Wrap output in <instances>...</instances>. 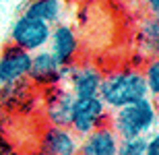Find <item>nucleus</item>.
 Listing matches in <instances>:
<instances>
[{
  "label": "nucleus",
  "mask_w": 159,
  "mask_h": 155,
  "mask_svg": "<svg viewBox=\"0 0 159 155\" xmlns=\"http://www.w3.org/2000/svg\"><path fill=\"white\" fill-rule=\"evenodd\" d=\"M99 97L110 112L149 97L143 71L120 68V71H112L103 75V81H101L99 87Z\"/></svg>",
  "instance_id": "1"
},
{
  "label": "nucleus",
  "mask_w": 159,
  "mask_h": 155,
  "mask_svg": "<svg viewBox=\"0 0 159 155\" xmlns=\"http://www.w3.org/2000/svg\"><path fill=\"white\" fill-rule=\"evenodd\" d=\"M159 110L151 97L139 99L134 103H128L124 107H118L110 114L107 124L112 126L118 139L130 137H147L149 132L157 126Z\"/></svg>",
  "instance_id": "2"
},
{
  "label": "nucleus",
  "mask_w": 159,
  "mask_h": 155,
  "mask_svg": "<svg viewBox=\"0 0 159 155\" xmlns=\"http://www.w3.org/2000/svg\"><path fill=\"white\" fill-rule=\"evenodd\" d=\"M50 33H52V25L41 21L35 17H27V15H19L17 21L12 23L11 29V43L25 52H37V50L48 48L50 42Z\"/></svg>",
  "instance_id": "3"
},
{
  "label": "nucleus",
  "mask_w": 159,
  "mask_h": 155,
  "mask_svg": "<svg viewBox=\"0 0 159 155\" xmlns=\"http://www.w3.org/2000/svg\"><path fill=\"white\" fill-rule=\"evenodd\" d=\"M107 120H110V110L101 102L99 95L75 97L72 116H70V130L79 139L89 134L95 128H99V126L107 124Z\"/></svg>",
  "instance_id": "4"
},
{
  "label": "nucleus",
  "mask_w": 159,
  "mask_h": 155,
  "mask_svg": "<svg viewBox=\"0 0 159 155\" xmlns=\"http://www.w3.org/2000/svg\"><path fill=\"white\" fill-rule=\"evenodd\" d=\"M103 81V72L95 64H72L64 66V77H62V85L66 83L68 91L75 97H93L99 95V87Z\"/></svg>",
  "instance_id": "5"
},
{
  "label": "nucleus",
  "mask_w": 159,
  "mask_h": 155,
  "mask_svg": "<svg viewBox=\"0 0 159 155\" xmlns=\"http://www.w3.org/2000/svg\"><path fill=\"white\" fill-rule=\"evenodd\" d=\"M79 137L70 126L48 124L35 145V155H79Z\"/></svg>",
  "instance_id": "6"
},
{
  "label": "nucleus",
  "mask_w": 159,
  "mask_h": 155,
  "mask_svg": "<svg viewBox=\"0 0 159 155\" xmlns=\"http://www.w3.org/2000/svg\"><path fill=\"white\" fill-rule=\"evenodd\" d=\"M62 77H64V66L54 58V54L48 48L31 54V66L27 75L31 85L50 89L54 85H62Z\"/></svg>",
  "instance_id": "7"
},
{
  "label": "nucleus",
  "mask_w": 159,
  "mask_h": 155,
  "mask_svg": "<svg viewBox=\"0 0 159 155\" xmlns=\"http://www.w3.org/2000/svg\"><path fill=\"white\" fill-rule=\"evenodd\" d=\"M72 106H75V95L68 91V87H62V85L50 87L43 102V114H46L48 124L70 126Z\"/></svg>",
  "instance_id": "8"
},
{
  "label": "nucleus",
  "mask_w": 159,
  "mask_h": 155,
  "mask_svg": "<svg viewBox=\"0 0 159 155\" xmlns=\"http://www.w3.org/2000/svg\"><path fill=\"white\" fill-rule=\"evenodd\" d=\"M31 54L17 46H4L0 52V85H12L19 81H25L29 75Z\"/></svg>",
  "instance_id": "9"
},
{
  "label": "nucleus",
  "mask_w": 159,
  "mask_h": 155,
  "mask_svg": "<svg viewBox=\"0 0 159 155\" xmlns=\"http://www.w3.org/2000/svg\"><path fill=\"white\" fill-rule=\"evenodd\" d=\"M48 50L54 54V58L58 60L62 66L72 64L79 56V37L77 31L66 23H56L52 25V33H50V42Z\"/></svg>",
  "instance_id": "10"
},
{
  "label": "nucleus",
  "mask_w": 159,
  "mask_h": 155,
  "mask_svg": "<svg viewBox=\"0 0 159 155\" xmlns=\"http://www.w3.org/2000/svg\"><path fill=\"white\" fill-rule=\"evenodd\" d=\"M118 141L116 132L110 124H103L99 128L91 130L89 134L81 137L79 143V155H116L118 151Z\"/></svg>",
  "instance_id": "11"
},
{
  "label": "nucleus",
  "mask_w": 159,
  "mask_h": 155,
  "mask_svg": "<svg viewBox=\"0 0 159 155\" xmlns=\"http://www.w3.org/2000/svg\"><path fill=\"white\" fill-rule=\"evenodd\" d=\"M60 12H62V0H29L25 4L23 15L56 25L60 21Z\"/></svg>",
  "instance_id": "12"
},
{
  "label": "nucleus",
  "mask_w": 159,
  "mask_h": 155,
  "mask_svg": "<svg viewBox=\"0 0 159 155\" xmlns=\"http://www.w3.org/2000/svg\"><path fill=\"white\" fill-rule=\"evenodd\" d=\"M139 43L143 54H149L151 58H159V19L151 17L141 21L139 29Z\"/></svg>",
  "instance_id": "13"
},
{
  "label": "nucleus",
  "mask_w": 159,
  "mask_h": 155,
  "mask_svg": "<svg viewBox=\"0 0 159 155\" xmlns=\"http://www.w3.org/2000/svg\"><path fill=\"white\" fill-rule=\"evenodd\" d=\"M143 77L147 83V91L151 99L159 97V58H151L143 68Z\"/></svg>",
  "instance_id": "14"
},
{
  "label": "nucleus",
  "mask_w": 159,
  "mask_h": 155,
  "mask_svg": "<svg viewBox=\"0 0 159 155\" xmlns=\"http://www.w3.org/2000/svg\"><path fill=\"white\" fill-rule=\"evenodd\" d=\"M147 153V137H130L118 141L116 155H145Z\"/></svg>",
  "instance_id": "15"
},
{
  "label": "nucleus",
  "mask_w": 159,
  "mask_h": 155,
  "mask_svg": "<svg viewBox=\"0 0 159 155\" xmlns=\"http://www.w3.org/2000/svg\"><path fill=\"white\" fill-rule=\"evenodd\" d=\"M0 155H19L17 149H15V145L6 139V134L0 130Z\"/></svg>",
  "instance_id": "16"
},
{
  "label": "nucleus",
  "mask_w": 159,
  "mask_h": 155,
  "mask_svg": "<svg viewBox=\"0 0 159 155\" xmlns=\"http://www.w3.org/2000/svg\"><path fill=\"white\" fill-rule=\"evenodd\" d=\"M145 155H159V132L147 134V153Z\"/></svg>",
  "instance_id": "17"
},
{
  "label": "nucleus",
  "mask_w": 159,
  "mask_h": 155,
  "mask_svg": "<svg viewBox=\"0 0 159 155\" xmlns=\"http://www.w3.org/2000/svg\"><path fill=\"white\" fill-rule=\"evenodd\" d=\"M145 6L151 17H157L159 19V0H145Z\"/></svg>",
  "instance_id": "18"
},
{
  "label": "nucleus",
  "mask_w": 159,
  "mask_h": 155,
  "mask_svg": "<svg viewBox=\"0 0 159 155\" xmlns=\"http://www.w3.org/2000/svg\"><path fill=\"white\" fill-rule=\"evenodd\" d=\"M153 102H155V106H157V110H159V97H157V99H153Z\"/></svg>",
  "instance_id": "19"
}]
</instances>
